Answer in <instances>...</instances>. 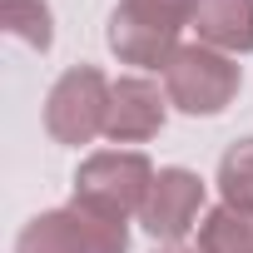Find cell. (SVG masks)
Returning <instances> with one entry per match:
<instances>
[{"mask_svg": "<svg viewBox=\"0 0 253 253\" xmlns=\"http://www.w3.org/2000/svg\"><path fill=\"white\" fill-rule=\"evenodd\" d=\"M238 84H243L238 65H233L223 50L204 45V40L179 45V50H174V60L164 65L169 104H179L184 114H223V109L233 104Z\"/></svg>", "mask_w": 253, "mask_h": 253, "instance_id": "cell-1", "label": "cell"}, {"mask_svg": "<svg viewBox=\"0 0 253 253\" xmlns=\"http://www.w3.org/2000/svg\"><path fill=\"white\" fill-rule=\"evenodd\" d=\"M154 189V164L134 149H104V154H89L75 174V204L84 209H99L109 218H129L144 209Z\"/></svg>", "mask_w": 253, "mask_h": 253, "instance_id": "cell-2", "label": "cell"}, {"mask_svg": "<svg viewBox=\"0 0 253 253\" xmlns=\"http://www.w3.org/2000/svg\"><path fill=\"white\" fill-rule=\"evenodd\" d=\"M109 94H114V84L94 65L65 70L55 80L50 99H45V129H50V139L55 144H89L94 134H104Z\"/></svg>", "mask_w": 253, "mask_h": 253, "instance_id": "cell-3", "label": "cell"}, {"mask_svg": "<svg viewBox=\"0 0 253 253\" xmlns=\"http://www.w3.org/2000/svg\"><path fill=\"white\" fill-rule=\"evenodd\" d=\"M204 213V179L194 169H159L154 174V189L139 209V223L149 238H164V243H179Z\"/></svg>", "mask_w": 253, "mask_h": 253, "instance_id": "cell-4", "label": "cell"}, {"mask_svg": "<svg viewBox=\"0 0 253 253\" xmlns=\"http://www.w3.org/2000/svg\"><path fill=\"white\" fill-rule=\"evenodd\" d=\"M159 129H164V94H159V84L144 80V75L114 80L104 134L114 144H139V139H154Z\"/></svg>", "mask_w": 253, "mask_h": 253, "instance_id": "cell-5", "label": "cell"}, {"mask_svg": "<svg viewBox=\"0 0 253 253\" xmlns=\"http://www.w3.org/2000/svg\"><path fill=\"white\" fill-rule=\"evenodd\" d=\"M194 30L204 45L223 55H248L253 50V0H199Z\"/></svg>", "mask_w": 253, "mask_h": 253, "instance_id": "cell-6", "label": "cell"}, {"mask_svg": "<svg viewBox=\"0 0 253 253\" xmlns=\"http://www.w3.org/2000/svg\"><path fill=\"white\" fill-rule=\"evenodd\" d=\"M109 50L124 60V65H144V70H164L179 50V35L169 30H154V25H139L129 15H109Z\"/></svg>", "mask_w": 253, "mask_h": 253, "instance_id": "cell-7", "label": "cell"}, {"mask_svg": "<svg viewBox=\"0 0 253 253\" xmlns=\"http://www.w3.org/2000/svg\"><path fill=\"white\" fill-rule=\"evenodd\" d=\"M199 253H253V213L243 209H209L199 223Z\"/></svg>", "mask_w": 253, "mask_h": 253, "instance_id": "cell-8", "label": "cell"}, {"mask_svg": "<svg viewBox=\"0 0 253 253\" xmlns=\"http://www.w3.org/2000/svg\"><path fill=\"white\" fill-rule=\"evenodd\" d=\"M15 253H84L70 204H65V209H50V213H40V218H30L25 233L15 238Z\"/></svg>", "mask_w": 253, "mask_h": 253, "instance_id": "cell-9", "label": "cell"}, {"mask_svg": "<svg viewBox=\"0 0 253 253\" xmlns=\"http://www.w3.org/2000/svg\"><path fill=\"white\" fill-rule=\"evenodd\" d=\"M75 228H80V248L84 253H129V218H109L99 209H84L70 199Z\"/></svg>", "mask_w": 253, "mask_h": 253, "instance_id": "cell-10", "label": "cell"}, {"mask_svg": "<svg viewBox=\"0 0 253 253\" xmlns=\"http://www.w3.org/2000/svg\"><path fill=\"white\" fill-rule=\"evenodd\" d=\"M218 194H223L228 209L253 213V139H238L218 159Z\"/></svg>", "mask_w": 253, "mask_h": 253, "instance_id": "cell-11", "label": "cell"}, {"mask_svg": "<svg viewBox=\"0 0 253 253\" xmlns=\"http://www.w3.org/2000/svg\"><path fill=\"white\" fill-rule=\"evenodd\" d=\"M114 10H119V15H129V20H139V25H154V30L179 35L184 25H194L199 0H119Z\"/></svg>", "mask_w": 253, "mask_h": 253, "instance_id": "cell-12", "label": "cell"}, {"mask_svg": "<svg viewBox=\"0 0 253 253\" xmlns=\"http://www.w3.org/2000/svg\"><path fill=\"white\" fill-rule=\"evenodd\" d=\"M5 5V30L35 50H50L55 30H50V5L45 0H0Z\"/></svg>", "mask_w": 253, "mask_h": 253, "instance_id": "cell-13", "label": "cell"}, {"mask_svg": "<svg viewBox=\"0 0 253 253\" xmlns=\"http://www.w3.org/2000/svg\"><path fill=\"white\" fill-rule=\"evenodd\" d=\"M159 253H194V248H179V243H169V248H159Z\"/></svg>", "mask_w": 253, "mask_h": 253, "instance_id": "cell-14", "label": "cell"}]
</instances>
